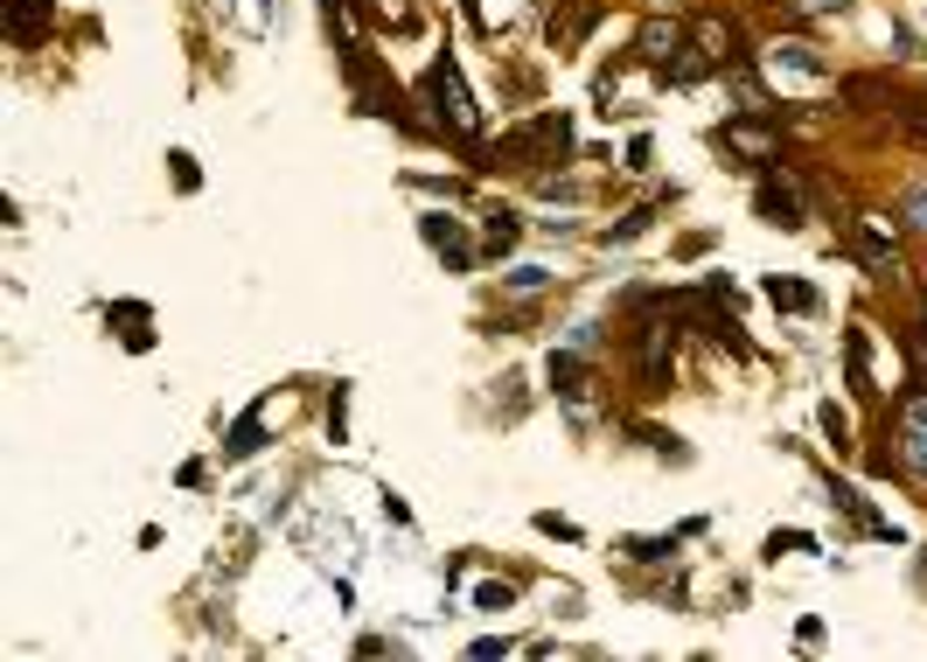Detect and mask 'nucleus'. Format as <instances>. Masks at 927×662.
<instances>
[{
  "mask_svg": "<svg viewBox=\"0 0 927 662\" xmlns=\"http://www.w3.org/2000/svg\"><path fill=\"white\" fill-rule=\"evenodd\" d=\"M899 461L927 482V391H914L907 412H899Z\"/></svg>",
  "mask_w": 927,
  "mask_h": 662,
  "instance_id": "1",
  "label": "nucleus"
},
{
  "mask_svg": "<svg viewBox=\"0 0 927 662\" xmlns=\"http://www.w3.org/2000/svg\"><path fill=\"white\" fill-rule=\"evenodd\" d=\"M767 70H775V85H781V77H788V85H824V63H816V49H802V42L767 49Z\"/></svg>",
  "mask_w": 927,
  "mask_h": 662,
  "instance_id": "2",
  "label": "nucleus"
},
{
  "mask_svg": "<svg viewBox=\"0 0 927 662\" xmlns=\"http://www.w3.org/2000/svg\"><path fill=\"white\" fill-rule=\"evenodd\" d=\"M426 91H433V98L446 105V119H454L461 132H474V112H467V91H461V77H454V70H446V63H440L433 77H426Z\"/></svg>",
  "mask_w": 927,
  "mask_h": 662,
  "instance_id": "3",
  "label": "nucleus"
},
{
  "mask_svg": "<svg viewBox=\"0 0 927 662\" xmlns=\"http://www.w3.org/2000/svg\"><path fill=\"white\" fill-rule=\"evenodd\" d=\"M760 217H781V230H788V224H802V202H795L788 189H775V181H767V189H760Z\"/></svg>",
  "mask_w": 927,
  "mask_h": 662,
  "instance_id": "4",
  "label": "nucleus"
},
{
  "mask_svg": "<svg viewBox=\"0 0 927 662\" xmlns=\"http://www.w3.org/2000/svg\"><path fill=\"white\" fill-rule=\"evenodd\" d=\"M8 14H14V21H8L14 42H36V36H42V8H36V0H8Z\"/></svg>",
  "mask_w": 927,
  "mask_h": 662,
  "instance_id": "5",
  "label": "nucleus"
},
{
  "mask_svg": "<svg viewBox=\"0 0 927 662\" xmlns=\"http://www.w3.org/2000/svg\"><path fill=\"white\" fill-rule=\"evenodd\" d=\"M767 300L788 307V314H809L816 307V294H809V286H795V279H767Z\"/></svg>",
  "mask_w": 927,
  "mask_h": 662,
  "instance_id": "6",
  "label": "nucleus"
},
{
  "mask_svg": "<svg viewBox=\"0 0 927 662\" xmlns=\"http://www.w3.org/2000/svg\"><path fill=\"white\" fill-rule=\"evenodd\" d=\"M726 147H739V154H767L775 140H767L760 126H726Z\"/></svg>",
  "mask_w": 927,
  "mask_h": 662,
  "instance_id": "7",
  "label": "nucleus"
},
{
  "mask_svg": "<svg viewBox=\"0 0 927 662\" xmlns=\"http://www.w3.org/2000/svg\"><path fill=\"white\" fill-rule=\"evenodd\" d=\"M907 217H914V224H920V230H927V189H920V196H914V202H907Z\"/></svg>",
  "mask_w": 927,
  "mask_h": 662,
  "instance_id": "8",
  "label": "nucleus"
},
{
  "mask_svg": "<svg viewBox=\"0 0 927 662\" xmlns=\"http://www.w3.org/2000/svg\"><path fill=\"white\" fill-rule=\"evenodd\" d=\"M802 8H809V14H830V8H844V0H802Z\"/></svg>",
  "mask_w": 927,
  "mask_h": 662,
  "instance_id": "9",
  "label": "nucleus"
}]
</instances>
